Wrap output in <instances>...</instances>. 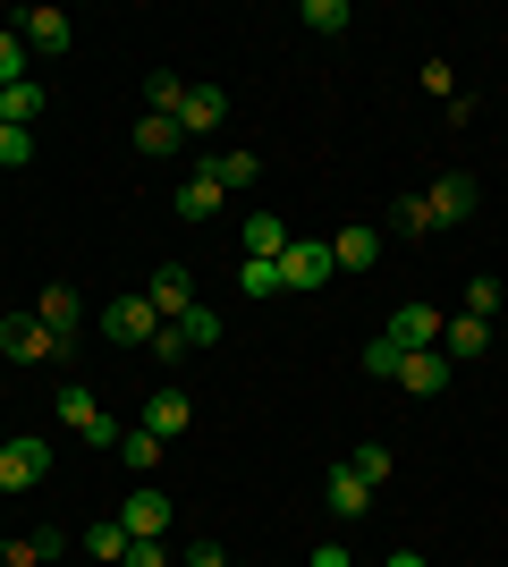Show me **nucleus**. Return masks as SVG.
I'll return each mask as SVG.
<instances>
[{
  "label": "nucleus",
  "instance_id": "obj_15",
  "mask_svg": "<svg viewBox=\"0 0 508 567\" xmlns=\"http://www.w3.org/2000/svg\"><path fill=\"white\" fill-rule=\"evenodd\" d=\"M484 348H491V322H475V313H449V322H440V355H449V364H475Z\"/></svg>",
  "mask_w": 508,
  "mask_h": 567
},
{
  "label": "nucleus",
  "instance_id": "obj_8",
  "mask_svg": "<svg viewBox=\"0 0 508 567\" xmlns=\"http://www.w3.org/2000/svg\"><path fill=\"white\" fill-rule=\"evenodd\" d=\"M424 213H433V229H458V220L475 213V178H466V169H440L433 187H424Z\"/></svg>",
  "mask_w": 508,
  "mask_h": 567
},
{
  "label": "nucleus",
  "instance_id": "obj_14",
  "mask_svg": "<svg viewBox=\"0 0 508 567\" xmlns=\"http://www.w3.org/2000/svg\"><path fill=\"white\" fill-rule=\"evenodd\" d=\"M187 424H195V399L178 390V381H162V390L145 399V432H162V441H169V432H187Z\"/></svg>",
  "mask_w": 508,
  "mask_h": 567
},
{
  "label": "nucleus",
  "instance_id": "obj_32",
  "mask_svg": "<svg viewBox=\"0 0 508 567\" xmlns=\"http://www.w3.org/2000/svg\"><path fill=\"white\" fill-rule=\"evenodd\" d=\"M178 331H187V348H212V339H220V313L195 306V313H178Z\"/></svg>",
  "mask_w": 508,
  "mask_h": 567
},
{
  "label": "nucleus",
  "instance_id": "obj_39",
  "mask_svg": "<svg viewBox=\"0 0 508 567\" xmlns=\"http://www.w3.org/2000/svg\"><path fill=\"white\" fill-rule=\"evenodd\" d=\"M382 567H433V559H424V550H390Z\"/></svg>",
  "mask_w": 508,
  "mask_h": 567
},
{
  "label": "nucleus",
  "instance_id": "obj_23",
  "mask_svg": "<svg viewBox=\"0 0 508 567\" xmlns=\"http://www.w3.org/2000/svg\"><path fill=\"white\" fill-rule=\"evenodd\" d=\"M136 153H187V127L162 118V111H145V118H136Z\"/></svg>",
  "mask_w": 508,
  "mask_h": 567
},
{
  "label": "nucleus",
  "instance_id": "obj_37",
  "mask_svg": "<svg viewBox=\"0 0 508 567\" xmlns=\"http://www.w3.org/2000/svg\"><path fill=\"white\" fill-rule=\"evenodd\" d=\"M178 567H229V550H220V543H187V559H178Z\"/></svg>",
  "mask_w": 508,
  "mask_h": 567
},
{
  "label": "nucleus",
  "instance_id": "obj_38",
  "mask_svg": "<svg viewBox=\"0 0 508 567\" xmlns=\"http://www.w3.org/2000/svg\"><path fill=\"white\" fill-rule=\"evenodd\" d=\"M314 567H356V559H348L339 543H322V550H314Z\"/></svg>",
  "mask_w": 508,
  "mask_h": 567
},
{
  "label": "nucleus",
  "instance_id": "obj_11",
  "mask_svg": "<svg viewBox=\"0 0 508 567\" xmlns=\"http://www.w3.org/2000/svg\"><path fill=\"white\" fill-rule=\"evenodd\" d=\"M145 297H153L162 322H178V313H195V271H187V262H162V271L145 280Z\"/></svg>",
  "mask_w": 508,
  "mask_h": 567
},
{
  "label": "nucleus",
  "instance_id": "obj_10",
  "mask_svg": "<svg viewBox=\"0 0 508 567\" xmlns=\"http://www.w3.org/2000/svg\"><path fill=\"white\" fill-rule=\"evenodd\" d=\"M34 322H43L51 339H69V348H76V322H85V297H76L69 280H51L43 297H34Z\"/></svg>",
  "mask_w": 508,
  "mask_h": 567
},
{
  "label": "nucleus",
  "instance_id": "obj_2",
  "mask_svg": "<svg viewBox=\"0 0 508 567\" xmlns=\"http://www.w3.org/2000/svg\"><path fill=\"white\" fill-rule=\"evenodd\" d=\"M0 355H9V364H69V339H51L34 313H9V322H0Z\"/></svg>",
  "mask_w": 508,
  "mask_h": 567
},
{
  "label": "nucleus",
  "instance_id": "obj_22",
  "mask_svg": "<svg viewBox=\"0 0 508 567\" xmlns=\"http://www.w3.org/2000/svg\"><path fill=\"white\" fill-rule=\"evenodd\" d=\"M60 559V525H43V534H18V543H0V567H43Z\"/></svg>",
  "mask_w": 508,
  "mask_h": 567
},
{
  "label": "nucleus",
  "instance_id": "obj_5",
  "mask_svg": "<svg viewBox=\"0 0 508 567\" xmlns=\"http://www.w3.org/2000/svg\"><path fill=\"white\" fill-rule=\"evenodd\" d=\"M9 34H18L25 51H43V60H60V51L76 43V25L60 18V9H18V18H9Z\"/></svg>",
  "mask_w": 508,
  "mask_h": 567
},
{
  "label": "nucleus",
  "instance_id": "obj_9",
  "mask_svg": "<svg viewBox=\"0 0 508 567\" xmlns=\"http://www.w3.org/2000/svg\"><path fill=\"white\" fill-rule=\"evenodd\" d=\"M102 331L120 339V348H153V331H162V313H153V297H120V306L102 313Z\"/></svg>",
  "mask_w": 508,
  "mask_h": 567
},
{
  "label": "nucleus",
  "instance_id": "obj_33",
  "mask_svg": "<svg viewBox=\"0 0 508 567\" xmlns=\"http://www.w3.org/2000/svg\"><path fill=\"white\" fill-rule=\"evenodd\" d=\"M348 466H356L364 483H373V492H382V483H390V450H382V441H364V450L348 457Z\"/></svg>",
  "mask_w": 508,
  "mask_h": 567
},
{
  "label": "nucleus",
  "instance_id": "obj_19",
  "mask_svg": "<svg viewBox=\"0 0 508 567\" xmlns=\"http://www.w3.org/2000/svg\"><path fill=\"white\" fill-rule=\"evenodd\" d=\"M195 169H212L229 195H246L255 178H263V162H255V144H229V153H212V162H195Z\"/></svg>",
  "mask_w": 508,
  "mask_h": 567
},
{
  "label": "nucleus",
  "instance_id": "obj_28",
  "mask_svg": "<svg viewBox=\"0 0 508 567\" xmlns=\"http://www.w3.org/2000/svg\"><path fill=\"white\" fill-rule=\"evenodd\" d=\"M238 288H246V297H280V262L246 255V262H238Z\"/></svg>",
  "mask_w": 508,
  "mask_h": 567
},
{
  "label": "nucleus",
  "instance_id": "obj_4",
  "mask_svg": "<svg viewBox=\"0 0 508 567\" xmlns=\"http://www.w3.org/2000/svg\"><path fill=\"white\" fill-rule=\"evenodd\" d=\"M331 280V237H289L280 255V297H305V288Z\"/></svg>",
  "mask_w": 508,
  "mask_h": 567
},
{
  "label": "nucleus",
  "instance_id": "obj_16",
  "mask_svg": "<svg viewBox=\"0 0 508 567\" xmlns=\"http://www.w3.org/2000/svg\"><path fill=\"white\" fill-rule=\"evenodd\" d=\"M322 499H331V517H364V508H373V483H364V474L348 466V457H339V466H331V483H322Z\"/></svg>",
  "mask_w": 508,
  "mask_h": 567
},
{
  "label": "nucleus",
  "instance_id": "obj_20",
  "mask_svg": "<svg viewBox=\"0 0 508 567\" xmlns=\"http://www.w3.org/2000/svg\"><path fill=\"white\" fill-rule=\"evenodd\" d=\"M238 237H246V255L280 262V255H289V237H297V229H289V220H271V213H246V229H238Z\"/></svg>",
  "mask_w": 508,
  "mask_h": 567
},
{
  "label": "nucleus",
  "instance_id": "obj_17",
  "mask_svg": "<svg viewBox=\"0 0 508 567\" xmlns=\"http://www.w3.org/2000/svg\"><path fill=\"white\" fill-rule=\"evenodd\" d=\"M373 262H382V229H339L331 237V271H373Z\"/></svg>",
  "mask_w": 508,
  "mask_h": 567
},
{
  "label": "nucleus",
  "instance_id": "obj_21",
  "mask_svg": "<svg viewBox=\"0 0 508 567\" xmlns=\"http://www.w3.org/2000/svg\"><path fill=\"white\" fill-rule=\"evenodd\" d=\"M162 450H169V441H162V432H145V424H127V432H120V466H127V474H145V483H153V466H162Z\"/></svg>",
  "mask_w": 508,
  "mask_h": 567
},
{
  "label": "nucleus",
  "instance_id": "obj_27",
  "mask_svg": "<svg viewBox=\"0 0 508 567\" xmlns=\"http://www.w3.org/2000/svg\"><path fill=\"white\" fill-rule=\"evenodd\" d=\"M85 550H94V559H111V567H120V559H127V525H120V517L85 525Z\"/></svg>",
  "mask_w": 508,
  "mask_h": 567
},
{
  "label": "nucleus",
  "instance_id": "obj_3",
  "mask_svg": "<svg viewBox=\"0 0 508 567\" xmlns=\"http://www.w3.org/2000/svg\"><path fill=\"white\" fill-rule=\"evenodd\" d=\"M51 474V441L43 432H9V450H0V492H34Z\"/></svg>",
  "mask_w": 508,
  "mask_h": 567
},
{
  "label": "nucleus",
  "instance_id": "obj_6",
  "mask_svg": "<svg viewBox=\"0 0 508 567\" xmlns=\"http://www.w3.org/2000/svg\"><path fill=\"white\" fill-rule=\"evenodd\" d=\"M440 322H449V313H440V306H398V313H390V348H398V355H424V348H440Z\"/></svg>",
  "mask_w": 508,
  "mask_h": 567
},
{
  "label": "nucleus",
  "instance_id": "obj_29",
  "mask_svg": "<svg viewBox=\"0 0 508 567\" xmlns=\"http://www.w3.org/2000/svg\"><path fill=\"white\" fill-rule=\"evenodd\" d=\"M34 162V127H9V118H0V169H25Z\"/></svg>",
  "mask_w": 508,
  "mask_h": 567
},
{
  "label": "nucleus",
  "instance_id": "obj_36",
  "mask_svg": "<svg viewBox=\"0 0 508 567\" xmlns=\"http://www.w3.org/2000/svg\"><path fill=\"white\" fill-rule=\"evenodd\" d=\"M120 567H178V559H169L162 543H127V559H120Z\"/></svg>",
  "mask_w": 508,
  "mask_h": 567
},
{
  "label": "nucleus",
  "instance_id": "obj_26",
  "mask_svg": "<svg viewBox=\"0 0 508 567\" xmlns=\"http://www.w3.org/2000/svg\"><path fill=\"white\" fill-rule=\"evenodd\" d=\"M500 306H508V288L491 280V271H484V280H466V297H458V313H475V322H491Z\"/></svg>",
  "mask_w": 508,
  "mask_h": 567
},
{
  "label": "nucleus",
  "instance_id": "obj_25",
  "mask_svg": "<svg viewBox=\"0 0 508 567\" xmlns=\"http://www.w3.org/2000/svg\"><path fill=\"white\" fill-rule=\"evenodd\" d=\"M178 102H187V76H169V69H153V76H145V111L178 118Z\"/></svg>",
  "mask_w": 508,
  "mask_h": 567
},
{
  "label": "nucleus",
  "instance_id": "obj_35",
  "mask_svg": "<svg viewBox=\"0 0 508 567\" xmlns=\"http://www.w3.org/2000/svg\"><path fill=\"white\" fill-rule=\"evenodd\" d=\"M424 94H458V69H449V60H424Z\"/></svg>",
  "mask_w": 508,
  "mask_h": 567
},
{
  "label": "nucleus",
  "instance_id": "obj_12",
  "mask_svg": "<svg viewBox=\"0 0 508 567\" xmlns=\"http://www.w3.org/2000/svg\"><path fill=\"white\" fill-rule=\"evenodd\" d=\"M229 213V187H220L212 169H187L178 178V220H220Z\"/></svg>",
  "mask_w": 508,
  "mask_h": 567
},
{
  "label": "nucleus",
  "instance_id": "obj_40",
  "mask_svg": "<svg viewBox=\"0 0 508 567\" xmlns=\"http://www.w3.org/2000/svg\"><path fill=\"white\" fill-rule=\"evenodd\" d=\"M0 450H9V424H0Z\"/></svg>",
  "mask_w": 508,
  "mask_h": 567
},
{
  "label": "nucleus",
  "instance_id": "obj_31",
  "mask_svg": "<svg viewBox=\"0 0 508 567\" xmlns=\"http://www.w3.org/2000/svg\"><path fill=\"white\" fill-rule=\"evenodd\" d=\"M305 25L314 34H348V0H305Z\"/></svg>",
  "mask_w": 508,
  "mask_h": 567
},
{
  "label": "nucleus",
  "instance_id": "obj_34",
  "mask_svg": "<svg viewBox=\"0 0 508 567\" xmlns=\"http://www.w3.org/2000/svg\"><path fill=\"white\" fill-rule=\"evenodd\" d=\"M398 237H433V213H424V195H407V204H398Z\"/></svg>",
  "mask_w": 508,
  "mask_h": 567
},
{
  "label": "nucleus",
  "instance_id": "obj_7",
  "mask_svg": "<svg viewBox=\"0 0 508 567\" xmlns=\"http://www.w3.org/2000/svg\"><path fill=\"white\" fill-rule=\"evenodd\" d=\"M449 373H458V364H449L440 348H424V355H398V364H390V381H398L407 399H440V390H449Z\"/></svg>",
  "mask_w": 508,
  "mask_h": 567
},
{
  "label": "nucleus",
  "instance_id": "obj_24",
  "mask_svg": "<svg viewBox=\"0 0 508 567\" xmlns=\"http://www.w3.org/2000/svg\"><path fill=\"white\" fill-rule=\"evenodd\" d=\"M0 118H9V127H34V118H43V85H34V76H25V85H0Z\"/></svg>",
  "mask_w": 508,
  "mask_h": 567
},
{
  "label": "nucleus",
  "instance_id": "obj_1",
  "mask_svg": "<svg viewBox=\"0 0 508 567\" xmlns=\"http://www.w3.org/2000/svg\"><path fill=\"white\" fill-rule=\"evenodd\" d=\"M51 415H60L76 441H94V450H120V432H127L120 415H102L94 381H60V390H51Z\"/></svg>",
  "mask_w": 508,
  "mask_h": 567
},
{
  "label": "nucleus",
  "instance_id": "obj_13",
  "mask_svg": "<svg viewBox=\"0 0 508 567\" xmlns=\"http://www.w3.org/2000/svg\"><path fill=\"white\" fill-rule=\"evenodd\" d=\"M120 525H127V543H162V534H169V492H153V483H145V492L120 508Z\"/></svg>",
  "mask_w": 508,
  "mask_h": 567
},
{
  "label": "nucleus",
  "instance_id": "obj_18",
  "mask_svg": "<svg viewBox=\"0 0 508 567\" xmlns=\"http://www.w3.org/2000/svg\"><path fill=\"white\" fill-rule=\"evenodd\" d=\"M220 118H229V94H220V85H187V102H178V127H187V136H212Z\"/></svg>",
  "mask_w": 508,
  "mask_h": 567
},
{
  "label": "nucleus",
  "instance_id": "obj_30",
  "mask_svg": "<svg viewBox=\"0 0 508 567\" xmlns=\"http://www.w3.org/2000/svg\"><path fill=\"white\" fill-rule=\"evenodd\" d=\"M25 60H34V51H25L18 34H9V25H0V85H25Z\"/></svg>",
  "mask_w": 508,
  "mask_h": 567
}]
</instances>
